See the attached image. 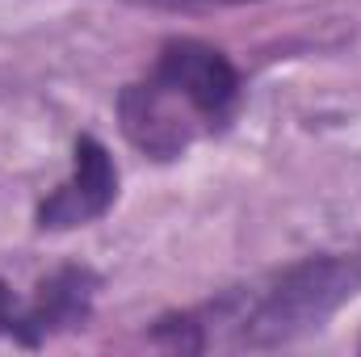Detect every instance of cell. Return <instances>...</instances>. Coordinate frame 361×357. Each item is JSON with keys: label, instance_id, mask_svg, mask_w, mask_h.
Here are the masks:
<instances>
[{"label": "cell", "instance_id": "obj_1", "mask_svg": "<svg viewBox=\"0 0 361 357\" xmlns=\"http://www.w3.org/2000/svg\"><path fill=\"white\" fill-rule=\"evenodd\" d=\"M240 105V72L235 63L197 38H173L160 47V59L143 85H130L118 97L126 139L156 156L177 160L202 135L231 122Z\"/></svg>", "mask_w": 361, "mask_h": 357}, {"label": "cell", "instance_id": "obj_4", "mask_svg": "<svg viewBox=\"0 0 361 357\" xmlns=\"http://www.w3.org/2000/svg\"><path fill=\"white\" fill-rule=\"evenodd\" d=\"M92 298H97V273L92 269H85V265L55 269L38 286L30 307H13L8 337H17L21 345H42L47 337L85 324L92 311Z\"/></svg>", "mask_w": 361, "mask_h": 357}, {"label": "cell", "instance_id": "obj_5", "mask_svg": "<svg viewBox=\"0 0 361 357\" xmlns=\"http://www.w3.org/2000/svg\"><path fill=\"white\" fill-rule=\"evenodd\" d=\"M130 4H152V8H189V4H231V0H130Z\"/></svg>", "mask_w": 361, "mask_h": 357}, {"label": "cell", "instance_id": "obj_2", "mask_svg": "<svg viewBox=\"0 0 361 357\" xmlns=\"http://www.w3.org/2000/svg\"><path fill=\"white\" fill-rule=\"evenodd\" d=\"M361 290V253H324L307 257L277 273L261 294L223 298L219 311L231 315L240 345L248 349H281L311 332H319L353 294Z\"/></svg>", "mask_w": 361, "mask_h": 357}, {"label": "cell", "instance_id": "obj_3", "mask_svg": "<svg viewBox=\"0 0 361 357\" xmlns=\"http://www.w3.org/2000/svg\"><path fill=\"white\" fill-rule=\"evenodd\" d=\"M114 198H118V169H114V156L105 152L101 139L80 135V139H76L72 177L38 206V227H42V231L85 227V223L101 219V214L114 206Z\"/></svg>", "mask_w": 361, "mask_h": 357}]
</instances>
